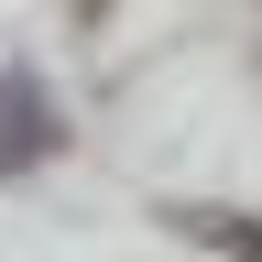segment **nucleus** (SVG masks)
Returning <instances> with one entry per match:
<instances>
[{"label":"nucleus","mask_w":262,"mask_h":262,"mask_svg":"<svg viewBox=\"0 0 262 262\" xmlns=\"http://www.w3.org/2000/svg\"><path fill=\"white\" fill-rule=\"evenodd\" d=\"M33 153H55V98L11 66V77H0V175H22Z\"/></svg>","instance_id":"1"},{"label":"nucleus","mask_w":262,"mask_h":262,"mask_svg":"<svg viewBox=\"0 0 262 262\" xmlns=\"http://www.w3.org/2000/svg\"><path fill=\"white\" fill-rule=\"evenodd\" d=\"M175 229H186V241H208V251H241V262H262V219H219V208H175Z\"/></svg>","instance_id":"2"}]
</instances>
